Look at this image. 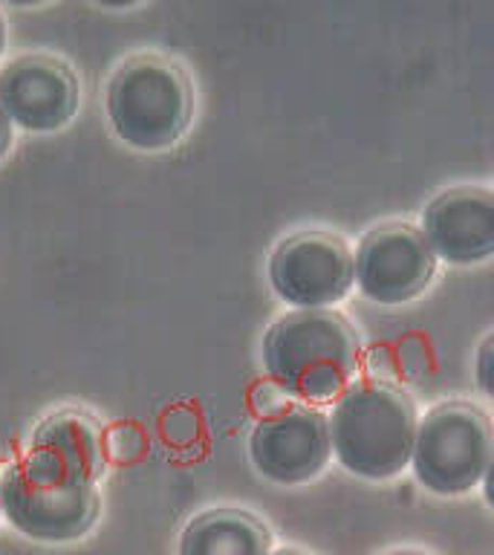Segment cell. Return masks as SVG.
Instances as JSON below:
<instances>
[{
  "instance_id": "obj_1",
  "label": "cell",
  "mask_w": 494,
  "mask_h": 555,
  "mask_svg": "<svg viewBox=\"0 0 494 555\" xmlns=\"http://www.w3.org/2000/svg\"><path fill=\"white\" fill-rule=\"evenodd\" d=\"M362 362L355 330L336 310L286 312L269 327L263 367L277 388L301 405L333 402Z\"/></svg>"
},
{
  "instance_id": "obj_2",
  "label": "cell",
  "mask_w": 494,
  "mask_h": 555,
  "mask_svg": "<svg viewBox=\"0 0 494 555\" xmlns=\"http://www.w3.org/2000/svg\"><path fill=\"white\" fill-rule=\"evenodd\" d=\"M416 408L390 382L364 379L338 393L329 425V449L341 466L364 480H390L411 466Z\"/></svg>"
},
{
  "instance_id": "obj_3",
  "label": "cell",
  "mask_w": 494,
  "mask_h": 555,
  "mask_svg": "<svg viewBox=\"0 0 494 555\" xmlns=\"http://www.w3.org/2000/svg\"><path fill=\"white\" fill-rule=\"evenodd\" d=\"M104 111L113 133L136 151H168L185 137L194 90L185 69L165 55H133L107 81Z\"/></svg>"
},
{
  "instance_id": "obj_4",
  "label": "cell",
  "mask_w": 494,
  "mask_h": 555,
  "mask_svg": "<svg viewBox=\"0 0 494 555\" xmlns=\"http://www.w3.org/2000/svg\"><path fill=\"white\" fill-rule=\"evenodd\" d=\"M492 420L471 402H445L416 420L411 468L433 494H466L492 468Z\"/></svg>"
},
{
  "instance_id": "obj_5",
  "label": "cell",
  "mask_w": 494,
  "mask_h": 555,
  "mask_svg": "<svg viewBox=\"0 0 494 555\" xmlns=\"http://www.w3.org/2000/svg\"><path fill=\"white\" fill-rule=\"evenodd\" d=\"M0 512L21 535L64 544L84 538L99 518L95 486H67L32 475L24 460L0 472Z\"/></svg>"
},
{
  "instance_id": "obj_6",
  "label": "cell",
  "mask_w": 494,
  "mask_h": 555,
  "mask_svg": "<svg viewBox=\"0 0 494 555\" xmlns=\"http://www.w3.org/2000/svg\"><path fill=\"white\" fill-rule=\"evenodd\" d=\"M269 284L295 310H333L353 289V251L338 234L298 232L272 251Z\"/></svg>"
},
{
  "instance_id": "obj_7",
  "label": "cell",
  "mask_w": 494,
  "mask_h": 555,
  "mask_svg": "<svg viewBox=\"0 0 494 555\" xmlns=\"http://www.w3.org/2000/svg\"><path fill=\"white\" fill-rule=\"evenodd\" d=\"M81 87L67 61L47 52H26L0 67V111L12 128L58 133L76 119Z\"/></svg>"
},
{
  "instance_id": "obj_8",
  "label": "cell",
  "mask_w": 494,
  "mask_h": 555,
  "mask_svg": "<svg viewBox=\"0 0 494 555\" xmlns=\"http://www.w3.org/2000/svg\"><path fill=\"white\" fill-rule=\"evenodd\" d=\"M437 258L411 223H381L364 234L353 255V284L364 298L393 307L431 286Z\"/></svg>"
},
{
  "instance_id": "obj_9",
  "label": "cell",
  "mask_w": 494,
  "mask_h": 555,
  "mask_svg": "<svg viewBox=\"0 0 494 555\" xmlns=\"http://www.w3.org/2000/svg\"><path fill=\"white\" fill-rule=\"evenodd\" d=\"M329 454L327 414L301 402L263 414L249 434L251 466L277 486L312 480Z\"/></svg>"
},
{
  "instance_id": "obj_10",
  "label": "cell",
  "mask_w": 494,
  "mask_h": 555,
  "mask_svg": "<svg viewBox=\"0 0 494 555\" xmlns=\"http://www.w3.org/2000/svg\"><path fill=\"white\" fill-rule=\"evenodd\" d=\"M24 466L38 477L67 486H95L107 468L102 425L81 408H58L35 425Z\"/></svg>"
},
{
  "instance_id": "obj_11",
  "label": "cell",
  "mask_w": 494,
  "mask_h": 555,
  "mask_svg": "<svg viewBox=\"0 0 494 555\" xmlns=\"http://www.w3.org/2000/svg\"><path fill=\"white\" fill-rule=\"evenodd\" d=\"M422 237L433 258L474 267L494 255V197L489 189L459 185L437 194L422 211Z\"/></svg>"
},
{
  "instance_id": "obj_12",
  "label": "cell",
  "mask_w": 494,
  "mask_h": 555,
  "mask_svg": "<svg viewBox=\"0 0 494 555\" xmlns=\"http://www.w3.org/2000/svg\"><path fill=\"white\" fill-rule=\"evenodd\" d=\"M269 546L266 524L240 509L203 512L180 538V555H269Z\"/></svg>"
},
{
  "instance_id": "obj_13",
  "label": "cell",
  "mask_w": 494,
  "mask_h": 555,
  "mask_svg": "<svg viewBox=\"0 0 494 555\" xmlns=\"http://www.w3.org/2000/svg\"><path fill=\"white\" fill-rule=\"evenodd\" d=\"M492 350L494 338L485 336L483 345H480V350L474 356V379L483 397H492Z\"/></svg>"
},
{
  "instance_id": "obj_14",
  "label": "cell",
  "mask_w": 494,
  "mask_h": 555,
  "mask_svg": "<svg viewBox=\"0 0 494 555\" xmlns=\"http://www.w3.org/2000/svg\"><path fill=\"white\" fill-rule=\"evenodd\" d=\"M12 142H15V128H12V121L6 119V113L0 111V163H3V156L12 151Z\"/></svg>"
},
{
  "instance_id": "obj_15",
  "label": "cell",
  "mask_w": 494,
  "mask_h": 555,
  "mask_svg": "<svg viewBox=\"0 0 494 555\" xmlns=\"http://www.w3.org/2000/svg\"><path fill=\"white\" fill-rule=\"evenodd\" d=\"M3 47H6V24H3V15H0V55H3Z\"/></svg>"
},
{
  "instance_id": "obj_16",
  "label": "cell",
  "mask_w": 494,
  "mask_h": 555,
  "mask_svg": "<svg viewBox=\"0 0 494 555\" xmlns=\"http://www.w3.org/2000/svg\"><path fill=\"white\" fill-rule=\"evenodd\" d=\"M269 555H303L298 550H277V553H269Z\"/></svg>"
},
{
  "instance_id": "obj_17",
  "label": "cell",
  "mask_w": 494,
  "mask_h": 555,
  "mask_svg": "<svg viewBox=\"0 0 494 555\" xmlns=\"http://www.w3.org/2000/svg\"><path fill=\"white\" fill-rule=\"evenodd\" d=\"M390 555H425V553H390Z\"/></svg>"
}]
</instances>
